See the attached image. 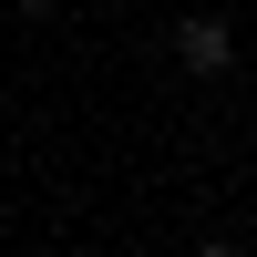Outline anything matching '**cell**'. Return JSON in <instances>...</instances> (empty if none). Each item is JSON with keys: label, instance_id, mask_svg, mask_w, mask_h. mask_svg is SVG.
<instances>
[{"label": "cell", "instance_id": "6da1fadb", "mask_svg": "<svg viewBox=\"0 0 257 257\" xmlns=\"http://www.w3.org/2000/svg\"><path fill=\"white\" fill-rule=\"evenodd\" d=\"M175 72L185 82H226V72H237V21H226V11H185L175 21Z\"/></svg>", "mask_w": 257, "mask_h": 257}, {"label": "cell", "instance_id": "7a4b0ae2", "mask_svg": "<svg viewBox=\"0 0 257 257\" xmlns=\"http://www.w3.org/2000/svg\"><path fill=\"white\" fill-rule=\"evenodd\" d=\"M11 11H21V21H62V0H11Z\"/></svg>", "mask_w": 257, "mask_h": 257}, {"label": "cell", "instance_id": "3957f363", "mask_svg": "<svg viewBox=\"0 0 257 257\" xmlns=\"http://www.w3.org/2000/svg\"><path fill=\"white\" fill-rule=\"evenodd\" d=\"M196 257H247V247H237V237H206V247H196Z\"/></svg>", "mask_w": 257, "mask_h": 257}]
</instances>
